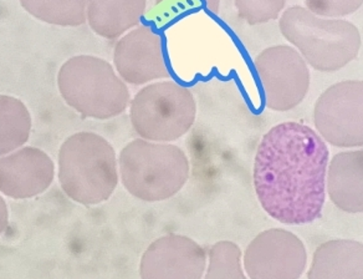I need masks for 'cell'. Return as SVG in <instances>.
Masks as SVG:
<instances>
[{"instance_id":"1","label":"cell","mask_w":363,"mask_h":279,"mask_svg":"<svg viewBox=\"0 0 363 279\" xmlns=\"http://www.w3.org/2000/svg\"><path fill=\"white\" fill-rule=\"evenodd\" d=\"M330 153L323 137L300 122H283L262 136L254 161V187L269 216L285 224L321 217Z\"/></svg>"},{"instance_id":"2","label":"cell","mask_w":363,"mask_h":279,"mask_svg":"<svg viewBox=\"0 0 363 279\" xmlns=\"http://www.w3.org/2000/svg\"><path fill=\"white\" fill-rule=\"evenodd\" d=\"M279 28L306 64L318 72H338L361 50L362 39L357 26L342 19L315 16L303 6L284 11Z\"/></svg>"},{"instance_id":"3","label":"cell","mask_w":363,"mask_h":279,"mask_svg":"<svg viewBox=\"0 0 363 279\" xmlns=\"http://www.w3.org/2000/svg\"><path fill=\"white\" fill-rule=\"evenodd\" d=\"M59 181L75 202L85 206L105 202L118 185L115 148L95 132L71 135L59 151Z\"/></svg>"},{"instance_id":"4","label":"cell","mask_w":363,"mask_h":279,"mask_svg":"<svg viewBox=\"0 0 363 279\" xmlns=\"http://www.w3.org/2000/svg\"><path fill=\"white\" fill-rule=\"evenodd\" d=\"M122 185L145 202L173 197L189 178V160L182 148L167 143L133 140L118 158Z\"/></svg>"},{"instance_id":"5","label":"cell","mask_w":363,"mask_h":279,"mask_svg":"<svg viewBox=\"0 0 363 279\" xmlns=\"http://www.w3.org/2000/svg\"><path fill=\"white\" fill-rule=\"evenodd\" d=\"M57 87L69 106L97 120L121 115L131 102L126 82L111 64L94 55L65 61L57 74Z\"/></svg>"},{"instance_id":"6","label":"cell","mask_w":363,"mask_h":279,"mask_svg":"<svg viewBox=\"0 0 363 279\" xmlns=\"http://www.w3.org/2000/svg\"><path fill=\"white\" fill-rule=\"evenodd\" d=\"M130 105L135 131L153 143H171L184 136L197 116V102L187 87L173 80L150 84Z\"/></svg>"},{"instance_id":"7","label":"cell","mask_w":363,"mask_h":279,"mask_svg":"<svg viewBox=\"0 0 363 279\" xmlns=\"http://www.w3.org/2000/svg\"><path fill=\"white\" fill-rule=\"evenodd\" d=\"M265 106L289 111L298 106L310 89V70L295 48L277 45L262 50L254 61Z\"/></svg>"},{"instance_id":"8","label":"cell","mask_w":363,"mask_h":279,"mask_svg":"<svg viewBox=\"0 0 363 279\" xmlns=\"http://www.w3.org/2000/svg\"><path fill=\"white\" fill-rule=\"evenodd\" d=\"M318 135L336 148L363 145V82H337L318 97L313 111Z\"/></svg>"},{"instance_id":"9","label":"cell","mask_w":363,"mask_h":279,"mask_svg":"<svg viewBox=\"0 0 363 279\" xmlns=\"http://www.w3.org/2000/svg\"><path fill=\"white\" fill-rule=\"evenodd\" d=\"M306 264L305 244L286 229H267L257 234L244 254V267L250 279H298Z\"/></svg>"},{"instance_id":"10","label":"cell","mask_w":363,"mask_h":279,"mask_svg":"<svg viewBox=\"0 0 363 279\" xmlns=\"http://www.w3.org/2000/svg\"><path fill=\"white\" fill-rule=\"evenodd\" d=\"M113 64L118 77L131 85L171 77L161 34L151 26H136L117 41Z\"/></svg>"},{"instance_id":"11","label":"cell","mask_w":363,"mask_h":279,"mask_svg":"<svg viewBox=\"0 0 363 279\" xmlns=\"http://www.w3.org/2000/svg\"><path fill=\"white\" fill-rule=\"evenodd\" d=\"M207 253L202 246L182 234L156 239L141 259V279H202Z\"/></svg>"},{"instance_id":"12","label":"cell","mask_w":363,"mask_h":279,"mask_svg":"<svg viewBox=\"0 0 363 279\" xmlns=\"http://www.w3.org/2000/svg\"><path fill=\"white\" fill-rule=\"evenodd\" d=\"M55 165L40 148H18L0 158V192L8 197H35L50 187Z\"/></svg>"},{"instance_id":"13","label":"cell","mask_w":363,"mask_h":279,"mask_svg":"<svg viewBox=\"0 0 363 279\" xmlns=\"http://www.w3.org/2000/svg\"><path fill=\"white\" fill-rule=\"evenodd\" d=\"M328 197L348 214L363 212V151H345L328 165Z\"/></svg>"},{"instance_id":"14","label":"cell","mask_w":363,"mask_h":279,"mask_svg":"<svg viewBox=\"0 0 363 279\" xmlns=\"http://www.w3.org/2000/svg\"><path fill=\"white\" fill-rule=\"evenodd\" d=\"M308 279H363V244L354 239H333L313 253Z\"/></svg>"},{"instance_id":"15","label":"cell","mask_w":363,"mask_h":279,"mask_svg":"<svg viewBox=\"0 0 363 279\" xmlns=\"http://www.w3.org/2000/svg\"><path fill=\"white\" fill-rule=\"evenodd\" d=\"M86 21L97 35L118 39L141 23L147 0H85Z\"/></svg>"},{"instance_id":"16","label":"cell","mask_w":363,"mask_h":279,"mask_svg":"<svg viewBox=\"0 0 363 279\" xmlns=\"http://www.w3.org/2000/svg\"><path fill=\"white\" fill-rule=\"evenodd\" d=\"M31 115L26 104L9 95H0V156L24 146L31 132Z\"/></svg>"},{"instance_id":"17","label":"cell","mask_w":363,"mask_h":279,"mask_svg":"<svg viewBox=\"0 0 363 279\" xmlns=\"http://www.w3.org/2000/svg\"><path fill=\"white\" fill-rule=\"evenodd\" d=\"M38 21L51 26H80L86 23L85 0H19Z\"/></svg>"},{"instance_id":"18","label":"cell","mask_w":363,"mask_h":279,"mask_svg":"<svg viewBox=\"0 0 363 279\" xmlns=\"http://www.w3.org/2000/svg\"><path fill=\"white\" fill-rule=\"evenodd\" d=\"M204 279H247L242 267V249L230 241L213 244Z\"/></svg>"},{"instance_id":"19","label":"cell","mask_w":363,"mask_h":279,"mask_svg":"<svg viewBox=\"0 0 363 279\" xmlns=\"http://www.w3.org/2000/svg\"><path fill=\"white\" fill-rule=\"evenodd\" d=\"M239 16L249 26L264 24L278 19L286 0H234Z\"/></svg>"},{"instance_id":"20","label":"cell","mask_w":363,"mask_h":279,"mask_svg":"<svg viewBox=\"0 0 363 279\" xmlns=\"http://www.w3.org/2000/svg\"><path fill=\"white\" fill-rule=\"evenodd\" d=\"M156 6L161 21H172L183 14L198 11L216 16L219 13L220 0H157Z\"/></svg>"},{"instance_id":"21","label":"cell","mask_w":363,"mask_h":279,"mask_svg":"<svg viewBox=\"0 0 363 279\" xmlns=\"http://www.w3.org/2000/svg\"><path fill=\"white\" fill-rule=\"evenodd\" d=\"M362 3L363 0H305L308 11L330 19L351 16L362 6Z\"/></svg>"},{"instance_id":"22","label":"cell","mask_w":363,"mask_h":279,"mask_svg":"<svg viewBox=\"0 0 363 279\" xmlns=\"http://www.w3.org/2000/svg\"><path fill=\"white\" fill-rule=\"evenodd\" d=\"M9 224V211L6 201L0 196V234L6 231Z\"/></svg>"}]
</instances>
